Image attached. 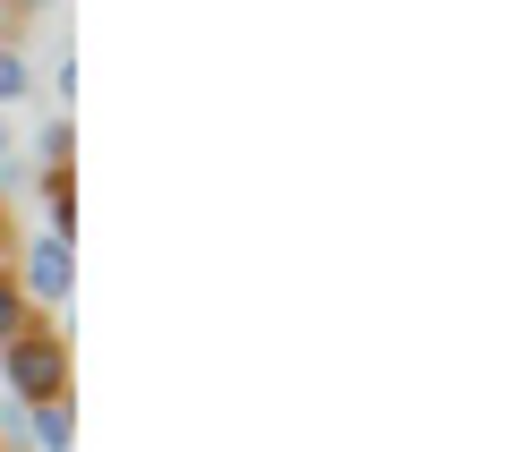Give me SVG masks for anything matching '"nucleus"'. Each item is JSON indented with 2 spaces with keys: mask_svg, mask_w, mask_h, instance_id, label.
Returning <instances> with one entry per match:
<instances>
[{
  "mask_svg": "<svg viewBox=\"0 0 512 452\" xmlns=\"http://www.w3.org/2000/svg\"><path fill=\"white\" fill-rule=\"evenodd\" d=\"M0 393L9 401H69V325H26L18 342H0Z\"/></svg>",
  "mask_w": 512,
  "mask_h": 452,
  "instance_id": "f257e3e1",
  "label": "nucleus"
},
{
  "mask_svg": "<svg viewBox=\"0 0 512 452\" xmlns=\"http://www.w3.org/2000/svg\"><path fill=\"white\" fill-rule=\"evenodd\" d=\"M9 282L26 290V308L43 316V325H60L69 316V299H77V248L69 239H18V265H9Z\"/></svg>",
  "mask_w": 512,
  "mask_h": 452,
  "instance_id": "f03ea898",
  "label": "nucleus"
},
{
  "mask_svg": "<svg viewBox=\"0 0 512 452\" xmlns=\"http://www.w3.org/2000/svg\"><path fill=\"white\" fill-rule=\"evenodd\" d=\"M35 197H43V239L77 248V171H35Z\"/></svg>",
  "mask_w": 512,
  "mask_h": 452,
  "instance_id": "7ed1b4c3",
  "label": "nucleus"
},
{
  "mask_svg": "<svg viewBox=\"0 0 512 452\" xmlns=\"http://www.w3.org/2000/svg\"><path fill=\"white\" fill-rule=\"evenodd\" d=\"M26 427H35V452H77V401H35Z\"/></svg>",
  "mask_w": 512,
  "mask_h": 452,
  "instance_id": "20e7f679",
  "label": "nucleus"
},
{
  "mask_svg": "<svg viewBox=\"0 0 512 452\" xmlns=\"http://www.w3.org/2000/svg\"><path fill=\"white\" fill-rule=\"evenodd\" d=\"M35 171H77V120L69 111L35 128Z\"/></svg>",
  "mask_w": 512,
  "mask_h": 452,
  "instance_id": "39448f33",
  "label": "nucleus"
},
{
  "mask_svg": "<svg viewBox=\"0 0 512 452\" xmlns=\"http://www.w3.org/2000/svg\"><path fill=\"white\" fill-rule=\"evenodd\" d=\"M18 103H35V60L0 35V111H18Z\"/></svg>",
  "mask_w": 512,
  "mask_h": 452,
  "instance_id": "423d86ee",
  "label": "nucleus"
},
{
  "mask_svg": "<svg viewBox=\"0 0 512 452\" xmlns=\"http://www.w3.org/2000/svg\"><path fill=\"white\" fill-rule=\"evenodd\" d=\"M26 325H43V316H35V308H26V290H18V282H9V273H0V342H18V333H26Z\"/></svg>",
  "mask_w": 512,
  "mask_h": 452,
  "instance_id": "0eeeda50",
  "label": "nucleus"
},
{
  "mask_svg": "<svg viewBox=\"0 0 512 452\" xmlns=\"http://www.w3.org/2000/svg\"><path fill=\"white\" fill-rule=\"evenodd\" d=\"M0 452H35V427H26V401L0 393Z\"/></svg>",
  "mask_w": 512,
  "mask_h": 452,
  "instance_id": "6e6552de",
  "label": "nucleus"
},
{
  "mask_svg": "<svg viewBox=\"0 0 512 452\" xmlns=\"http://www.w3.org/2000/svg\"><path fill=\"white\" fill-rule=\"evenodd\" d=\"M52 94H60V111H69V103H77V60H69V52H60V60H52Z\"/></svg>",
  "mask_w": 512,
  "mask_h": 452,
  "instance_id": "1a4fd4ad",
  "label": "nucleus"
},
{
  "mask_svg": "<svg viewBox=\"0 0 512 452\" xmlns=\"http://www.w3.org/2000/svg\"><path fill=\"white\" fill-rule=\"evenodd\" d=\"M18 265V231H9V205H0V273Z\"/></svg>",
  "mask_w": 512,
  "mask_h": 452,
  "instance_id": "9d476101",
  "label": "nucleus"
},
{
  "mask_svg": "<svg viewBox=\"0 0 512 452\" xmlns=\"http://www.w3.org/2000/svg\"><path fill=\"white\" fill-rule=\"evenodd\" d=\"M0 163H18V120L0 111Z\"/></svg>",
  "mask_w": 512,
  "mask_h": 452,
  "instance_id": "9b49d317",
  "label": "nucleus"
},
{
  "mask_svg": "<svg viewBox=\"0 0 512 452\" xmlns=\"http://www.w3.org/2000/svg\"><path fill=\"white\" fill-rule=\"evenodd\" d=\"M0 9H9V18H43V9H52V0H0Z\"/></svg>",
  "mask_w": 512,
  "mask_h": 452,
  "instance_id": "f8f14e48",
  "label": "nucleus"
},
{
  "mask_svg": "<svg viewBox=\"0 0 512 452\" xmlns=\"http://www.w3.org/2000/svg\"><path fill=\"white\" fill-rule=\"evenodd\" d=\"M0 26H9V9H0Z\"/></svg>",
  "mask_w": 512,
  "mask_h": 452,
  "instance_id": "ddd939ff",
  "label": "nucleus"
}]
</instances>
